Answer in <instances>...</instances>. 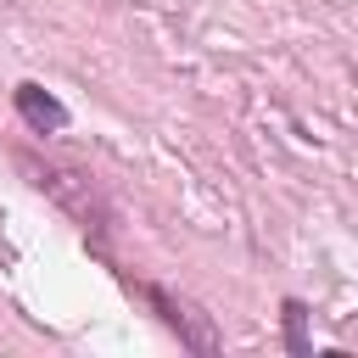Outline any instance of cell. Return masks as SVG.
<instances>
[{
	"mask_svg": "<svg viewBox=\"0 0 358 358\" xmlns=\"http://www.w3.org/2000/svg\"><path fill=\"white\" fill-rule=\"evenodd\" d=\"M285 347L296 352V358H313V341H308V302L302 296H285Z\"/></svg>",
	"mask_w": 358,
	"mask_h": 358,
	"instance_id": "4",
	"label": "cell"
},
{
	"mask_svg": "<svg viewBox=\"0 0 358 358\" xmlns=\"http://www.w3.org/2000/svg\"><path fill=\"white\" fill-rule=\"evenodd\" d=\"M17 168H22L28 185L45 190L84 235H106V229H112V201H106V190H101L84 168H73V162H39V157H17Z\"/></svg>",
	"mask_w": 358,
	"mask_h": 358,
	"instance_id": "1",
	"label": "cell"
},
{
	"mask_svg": "<svg viewBox=\"0 0 358 358\" xmlns=\"http://www.w3.org/2000/svg\"><path fill=\"white\" fill-rule=\"evenodd\" d=\"M140 296L157 308V319L179 336V347H190V352H218L224 347V336H218V324L196 308V302H185V296H173V291H162V285H140Z\"/></svg>",
	"mask_w": 358,
	"mask_h": 358,
	"instance_id": "2",
	"label": "cell"
},
{
	"mask_svg": "<svg viewBox=\"0 0 358 358\" xmlns=\"http://www.w3.org/2000/svg\"><path fill=\"white\" fill-rule=\"evenodd\" d=\"M11 106H17V117H22L34 134H62V129H67V106H62L45 84H34V78H22V84L11 90Z\"/></svg>",
	"mask_w": 358,
	"mask_h": 358,
	"instance_id": "3",
	"label": "cell"
}]
</instances>
